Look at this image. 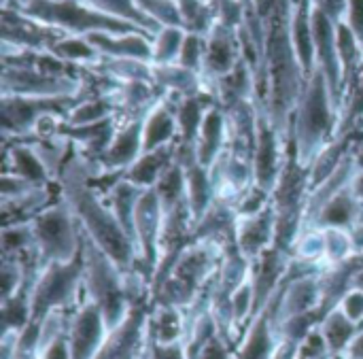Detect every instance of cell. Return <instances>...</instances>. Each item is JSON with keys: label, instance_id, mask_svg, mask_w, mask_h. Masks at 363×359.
Here are the masks:
<instances>
[{"label": "cell", "instance_id": "bcb514c9", "mask_svg": "<svg viewBox=\"0 0 363 359\" xmlns=\"http://www.w3.org/2000/svg\"><path fill=\"white\" fill-rule=\"evenodd\" d=\"M349 187H351V192H353L355 200L359 202V206H362V211H363V170H355V175H353V179H351V183H349Z\"/></svg>", "mask_w": 363, "mask_h": 359}, {"label": "cell", "instance_id": "44dd1931", "mask_svg": "<svg viewBox=\"0 0 363 359\" xmlns=\"http://www.w3.org/2000/svg\"><path fill=\"white\" fill-rule=\"evenodd\" d=\"M240 64V53L236 51V43L230 28L215 23V28L206 34V51H204V66L208 77L221 79L230 74Z\"/></svg>", "mask_w": 363, "mask_h": 359}, {"label": "cell", "instance_id": "2e32d148", "mask_svg": "<svg viewBox=\"0 0 363 359\" xmlns=\"http://www.w3.org/2000/svg\"><path fill=\"white\" fill-rule=\"evenodd\" d=\"M143 153V119H130L128 123L119 126L94 162V168L102 172H125Z\"/></svg>", "mask_w": 363, "mask_h": 359}, {"label": "cell", "instance_id": "f546056e", "mask_svg": "<svg viewBox=\"0 0 363 359\" xmlns=\"http://www.w3.org/2000/svg\"><path fill=\"white\" fill-rule=\"evenodd\" d=\"M155 194L162 202L164 213L177 209L179 204L187 202V192H185V168L179 160H174L166 172L160 177V181L155 183Z\"/></svg>", "mask_w": 363, "mask_h": 359}, {"label": "cell", "instance_id": "8992f818", "mask_svg": "<svg viewBox=\"0 0 363 359\" xmlns=\"http://www.w3.org/2000/svg\"><path fill=\"white\" fill-rule=\"evenodd\" d=\"M83 251L70 262L40 266L30 281L32 324H40L57 311H72L83 298Z\"/></svg>", "mask_w": 363, "mask_h": 359}, {"label": "cell", "instance_id": "484cf974", "mask_svg": "<svg viewBox=\"0 0 363 359\" xmlns=\"http://www.w3.org/2000/svg\"><path fill=\"white\" fill-rule=\"evenodd\" d=\"M319 330L323 334V341L328 345L330 358H345L347 349L351 347L353 338L362 330V326L353 324L338 306L332 309L319 324Z\"/></svg>", "mask_w": 363, "mask_h": 359}, {"label": "cell", "instance_id": "60d3db41", "mask_svg": "<svg viewBox=\"0 0 363 359\" xmlns=\"http://www.w3.org/2000/svg\"><path fill=\"white\" fill-rule=\"evenodd\" d=\"M338 309L357 326L363 328V292L362 289H349L342 300L338 302Z\"/></svg>", "mask_w": 363, "mask_h": 359}, {"label": "cell", "instance_id": "7402d4cb", "mask_svg": "<svg viewBox=\"0 0 363 359\" xmlns=\"http://www.w3.org/2000/svg\"><path fill=\"white\" fill-rule=\"evenodd\" d=\"M362 219V206H359V202L355 200L351 187L347 185L345 189H340L336 196H332V198L319 209V213L313 217L308 230H325V228L351 230V228L357 226ZM304 232H306V230H304Z\"/></svg>", "mask_w": 363, "mask_h": 359}, {"label": "cell", "instance_id": "4316f807", "mask_svg": "<svg viewBox=\"0 0 363 359\" xmlns=\"http://www.w3.org/2000/svg\"><path fill=\"white\" fill-rule=\"evenodd\" d=\"M145 189L123 181V177L108 189V194L104 196V200L108 202L111 211L115 213L117 221L121 223V228L128 232V236L134 241V211L138 204V198Z\"/></svg>", "mask_w": 363, "mask_h": 359}, {"label": "cell", "instance_id": "603a6c76", "mask_svg": "<svg viewBox=\"0 0 363 359\" xmlns=\"http://www.w3.org/2000/svg\"><path fill=\"white\" fill-rule=\"evenodd\" d=\"M172 143H179L177 113L168 104L157 102L143 117V153L168 147Z\"/></svg>", "mask_w": 363, "mask_h": 359}, {"label": "cell", "instance_id": "8fae6325", "mask_svg": "<svg viewBox=\"0 0 363 359\" xmlns=\"http://www.w3.org/2000/svg\"><path fill=\"white\" fill-rule=\"evenodd\" d=\"M281 289L274 294V298L251 319V324L245 328L242 336L238 338V345L234 347V359H277L279 353V328H277V309Z\"/></svg>", "mask_w": 363, "mask_h": 359}, {"label": "cell", "instance_id": "52a82bcc", "mask_svg": "<svg viewBox=\"0 0 363 359\" xmlns=\"http://www.w3.org/2000/svg\"><path fill=\"white\" fill-rule=\"evenodd\" d=\"M30 223L40 266L70 262L81 253V226L64 198L45 206Z\"/></svg>", "mask_w": 363, "mask_h": 359}, {"label": "cell", "instance_id": "277c9868", "mask_svg": "<svg viewBox=\"0 0 363 359\" xmlns=\"http://www.w3.org/2000/svg\"><path fill=\"white\" fill-rule=\"evenodd\" d=\"M83 251V296L89 298L104 315L108 332L115 330L130 313L132 302L125 287V275L108 260V255L81 230Z\"/></svg>", "mask_w": 363, "mask_h": 359}, {"label": "cell", "instance_id": "f1b7e54d", "mask_svg": "<svg viewBox=\"0 0 363 359\" xmlns=\"http://www.w3.org/2000/svg\"><path fill=\"white\" fill-rule=\"evenodd\" d=\"M85 4H89L91 9L100 11V13H106L111 17H117V19H123V21H130V23H136L138 28L147 30L149 34H157L162 28L138 6L136 0H83Z\"/></svg>", "mask_w": 363, "mask_h": 359}, {"label": "cell", "instance_id": "d6a6232c", "mask_svg": "<svg viewBox=\"0 0 363 359\" xmlns=\"http://www.w3.org/2000/svg\"><path fill=\"white\" fill-rule=\"evenodd\" d=\"M113 113H115V104L108 98H91V100H81L66 115L64 121L68 126H91L113 119Z\"/></svg>", "mask_w": 363, "mask_h": 359}, {"label": "cell", "instance_id": "30bf717a", "mask_svg": "<svg viewBox=\"0 0 363 359\" xmlns=\"http://www.w3.org/2000/svg\"><path fill=\"white\" fill-rule=\"evenodd\" d=\"M66 334L72 359H96L108 336V326L102 311L83 296L81 302L68 313Z\"/></svg>", "mask_w": 363, "mask_h": 359}, {"label": "cell", "instance_id": "c3c4849f", "mask_svg": "<svg viewBox=\"0 0 363 359\" xmlns=\"http://www.w3.org/2000/svg\"><path fill=\"white\" fill-rule=\"evenodd\" d=\"M351 289H362V292H363V264H362V268H359V270L355 272V277H353Z\"/></svg>", "mask_w": 363, "mask_h": 359}, {"label": "cell", "instance_id": "7c38bea8", "mask_svg": "<svg viewBox=\"0 0 363 359\" xmlns=\"http://www.w3.org/2000/svg\"><path fill=\"white\" fill-rule=\"evenodd\" d=\"M79 83L70 77L47 74L30 66L4 64L2 96H77Z\"/></svg>", "mask_w": 363, "mask_h": 359}, {"label": "cell", "instance_id": "3957f363", "mask_svg": "<svg viewBox=\"0 0 363 359\" xmlns=\"http://www.w3.org/2000/svg\"><path fill=\"white\" fill-rule=\"evenodd\" d=\"M336 136V102L323 70L317 68L311 79L304 81L291 128V140L300 164L311 168L317 155Z\"/></svg>", "mask_w": 363, "mask_h": 359}, {"label": "cell", "instance_id": "83f0119b", "mask_svg": "<svg viewBox=\"0 0 363 359\" xmlns=\"http://www.w3.org/2000/svg\"><path fill=\"white\" fill-rule=\"evenodd\" d=\"M208 106L211 104H204L200 94L183 96V100L174 109L177 123H179V143L189 145V147L196 145V138H198V132L202 128V121H204Z\"/></svg>", "mask_w": 363, "mask_h": 359}, {"label": "cell", "instance_id": "f35d334b", "mask_svg": "<svg viewBox=\"0 0 363 359\" xmlns=\"http://www.w3.org/2000/svg\"><path fill=\"white\" fill-rule=\"evenodd\" d=\"M204 51H206V38L202 34L187 32L177 64H181L183 68H189V70L198 72L204 66Z\"/></svg>", "mask_w": 363, "mask_h": 359}, {"label": "cell", "instance_id": "7dc6e473", "mask_svg": "<svg viewBox=\"0 0 363 359\" xmlns=\"http://www.w3.org/2000/svg\"><path fill=\"white\" fill-rule=\"evenodd\" d=\"M351 155H353V162H355V168L357 170H363V138L353 143V149H351Z\"/></svg>", "mask_w": 363, "mask_h": 359}, {"label": "cell", "instance_id": "74e56055", "mask_svg": "<svg viewBox=\"0 0 363 359\" xmlns=\"http://www.w3.org/2000/svg\"><path fill=\"white\" fill-rule=\"evenodd\" d=\"M136 2L160 28H183L177 0H136Z\"/></svg>", "mask_w": 363, "mask_h": 359}, {"label": "cell", "instance_id": "6da1fadb", "mask_svg": "<svg viewBox=\"0 0 363 359\" xmlns=\"http://www.w3.org/2000/svg\"><path fill=\"white\" fill-rule=\"evenodd\" d=\"M62 198L74 213L81 230L108 255V260L123 272H136L138 251L134 241L117 221L104 196H100L89 183V162L72 151L60 172Z\"/></svg>", "mask_w": 363, "mask_h": 359}, {"label": "cell", "instance_id": "f6af8a7d", "mask_svg": "<svg viewBox=\"0 0 363 359\" xmlns=\"http://www.w3.org/2000/svg\"><path fill=\"white\" fill-rule=\"evenodd\" d=\"M340 359H363V328L357 332V336L353 338L351 347L347 349L345 358Z\"/></svg>", "mask_w": 363, "mask_h": 359}, {"label": "cell", "instance_id": "e0dca14e", "mask_svg": "<svg viewBox=\"0 0 363 359\" xmlns=\"http://www.w3.org/2000/svg\"><path fill=\"white\" fill-rule=\"evenodd\" d=\"M228 145H230L228 113L223 106L211 104L206 115H204L202 128L198 132L196 145H194L196 160L204 168L213 170V166L219 162V158L228 151Z\"/></svg>", "mask_w": 363, "mask_h": 359}, {"label": "cell", "instance_id": "ba28073f", "mask_svg": "<svg viewBox=\"0 0 363 359\" xmlns=\"http://www.w3.org/2000/svg\"><path fill=\"white\" fill-rule=\"evenodd\" d=\"M77 96H2L4 138H19L36 132L43 119L62 117L79 104Z\"/></svg>", "mask_w": 363, "mask_h": 359}, {"label": "cell", "instance_id": "d6986e66", "mask_svg": "<svg viewBox=\"0 0 363 359\" xmlns=\"http://www.w3.org/2000/svg\"><path fill=\"white\" fill-rule=\"evenodd\" d=\"M151 34L132 32V34H108V32H94L85 38L102 53L113 60H138V62H153V43L149 40Z\"/></svg>", "mask_w": 363, "mask_h": 359}, {"label": "cell", "instance_id": "d4e9b609", "mask_svg": "<svg viewBox=\"0 0 363 359\" xmlns=\"http://www.w3.org/2000/svg\"><path fill=\"white\" fill-rule=\"evenodd\" d=\"M177 147H179V143H172L168 147L140 153V158L123 172V181H128L140 189L155 187V183L166 172V168L177 160Z\"/></svg>", "mask_w": 363, "mask_h": 359}, {"label": "cell", "instance_id": "ffe728a7", "mask_svg": "<svg viewBox=\"0 0 363 359\" xmlns=\"http://www.w3.org/2000/svg\"><path fill=\"white\" fill-rule=\"evenodd\" d=\"M4 172L15 175L32 185H51L55 181L53 172L40 158L38 149L30 143H17L4 151Z\"/></svg>", "mask_w": 363, "mask_h": 359}, {"label": "cell", "instance_id": "7a4b0ae2", "mask_svg": "<svg viewBox=\"0 0 363 359\" xmlns=\"http://www.w3.org/2000/svg\"><path fill=\"white\" fill-rule=\"evenodd\" d=\"M262 13L268 15V26L264 32V60L268 83L266 111L274 128L289 143V115L298 109L300 96L304 92L302 79L306 81V77L298 62L291 38V9L287 6V0H270L268 9H262Z\"/></svg>", "mask_w": 363, "mask_h": 359}, {"label": "cell", "instance_id": "7bdbcfd3", "mask_svg": "<svg viewBox=\"0 0 363 359\" xmlns=\"http://www.w3.org/2000/svg\"><path fill=\"white\" fill-rule=\"evenodd\" d=\"M347 26L353 30L357 40L363 47V0H349L347 2V13H345Z\"/></svg>", "mask_w": 363, "mask_h": 359}, {"label": "cell", "instance_id": "ee69618b", "mask_svg": "<svg viewBox=\"0 0 363 359\" xmlns=\"http://www.w3.org/2000/svg\"><path fill=\"white\" fill-rule=\"evenodd\" d=\"M347 2L349 0H313V4L317 9H321L323 13H328L336 23L342 21V17L347 13Z\"/></svg>", "mask_w": 363, "mask_h": 359}, {"label": "cell", "instance_id": "9c48e42d", "mask_svg": "<svg viewBox=\"0 0 363 359\" xmlns=\"http://www.w3.org/2000/svg\"><path fill=\"white\" fill-rule=\"evenodd\" d=\"M285 158H287V140L274 128L268 111L257 113V134H255V147H253L255 185L272 194L283 172Z\"/></svg>", "mask_w": 363, "mask_h": 359}, {"label": "cell", "instance_id": "5bb4252c", "mask_svg": "<svg viewBox=\"0 0 363 359\" xmlns=\"http://www.w3.org/2000/svg\"><path fill=\"white\" fill-rule=\"evenodd\" d=\"M62 34L64 32L49 28L32 17H26L11 6L2 9V40L6 47L13 45L21 51H49L60 38H64Z\"/></svg>", "mask_w": 363, "mask_h": 359}, {"label": "cell", "instance_id": "8d00e7d4", "mask_svg": "<svg viewBox=\"0 0 363 359\" xmlns=\"http://www.w3.org/2000/svg\"><path fill=\"white\" fill-rule=\"evenodd\" d=\"M185 34L183 28H162L153 36V64H177Z\"/></svg>", "mask_w": 363, "mask_h": 359}, {"label": "cell", "instance_id": "5b68a950", "mask_svg": "<svg viewBox=\"0 0 363 359\" xmlns=\"http://www.w3.org/2000/svg\"><path fill=\"white\" fill-rule=\"evenodd\" d=\"M15 11L49 28H55L60 32H72L81 36H87L94 32H108V34L145 32L149 34L136 23L117 19V17H111L106 13L91 9L83 0H17Z\"/></svg>", "mask_w": 363, "mask_h": 359}, {"label": "cell", "instance_id": "b9f144b4", "mask_svg": "<svg viewBox=\"0 0 363 359\" xmlns=\"http://www.w3.org/2000/svg\"><path fill=\"white\" fill-rule=\"evenodd\" d=\"M194 359H234V347L221 334L208 341Z\"/></svg>", "mask_w": 363, "mask_h": 359}, {"label": "cell", "instance_id": "4dcf8cb0", "mask_svg": "<svg viewBox=\"0 0 363 359\" xmlns=\"http://www.w3.org/2000/svg\"><path fill=\"white\" fill-rule=\"evenodd\" d=\"M153 83L185 96H194L200 89L198 72L183 68L181 64H153Z\"/></svg>", "mask_w": 363, "mask_h": 359}, {"label": "cell", "instance_id": "836d02e7", "mask_svg": "<svg viewBox=\"0 0 363 359\" xmlns=\"http://www.w3.org/2000/svg\"><path fill=\"white\" fill-rule=\"evenodd\" d=\"M177 4H179V11H181L185 32L204 36L215 28L213 9L204 0H177Z\"/></svg>", "mask_w": 363, "mask_h": 359}, {"label": "cell", "instance_id": "1f68e13d", "mask_svg": "<svg viewBox=\"0 0 363 359\" xmlns=\"http://www.w3.org/2000/svg\"><path fill=\"white\" fill-rule=\"evenodd\" d=\"M336 45H338V57H340V66H342V85L347 87L357 70V64L362 60V43L357 40V36L353 34V30L347 26V21H338L336 23Z\"/></svg>", "mask_w": 363, "mask_h": 359}, {"label": "cell", "instance_id": "9a60e30c", "mask_svg": "<svg viewBox=\"0 0 363 359\" xmlns=\"http://www.w3.org/2000/svg\"><path fill=\"white\" fill-rule=\"evenodd\" d=\"M294 258L274 245L266 249L255 262H251V283L255 289V315L274 298L279 287L285 283Z\"/></svg>", "mask_w": 363, "mask_h": 359}, {"label": "cell", "instance_id": "e575fe53", "mask_svg": "<svg viewBox=\"0 0 363 359\" xmlns=\"http://www.w3.org/2000/svg\"><path fill=\"white\" fill-rule=\"evenodd\" d=\"M49 53H53L55 57L64 60V62H98L102 57V53L85 38V36H64L60 38Z\"/></svg>", "mask_w": 363, "mask_h": 359}, {"label": "cell", "instance_id": "d590c367", "mask_svg": "<svg viewBox=\"0 0 363 359\" xmlns=\"http://www.w3.org/2000/svg\"><path fill=\"white\" fill-rule=\"evenodd\" d=\"M321 232H323V243H325V255H323V264L325 266L342 264V262H347V260H351L355 255L351 230L325 228Z\"/></svg>", "mask_w": 363, "mask_h": 359}, {"label": "cell", "instance_id": "4fadbf2b", "mask_svg": "<svg viewBox=\"0 0 363 359\" xmlns=\"http://www.w3.org/2000/svg\"><path fill=\"white\" fill-rule=\"evenodd\" d=\"M313 38H315V57H317V68L323 70L336 109L340 106V98L345 94V85H342V66H340V57H338V45H336V21L323 13L321 9H317L313 4Z\"/></svg>", "mask_w": 363, "mask_h": 359}, {"label": "cell", "instance_id": "cb8c5ba5", "mask_svg": "<svg viewBox=\"0 0 363 359\" xmlns=\"http://www.w3.org/2000/svg\"><path fill=\"white\" fill-rule=\"evenodd\" d=\"M187 311L168 304H151L147 334L160 345H177L185 341L187 334Z\"/></svg>", "mask_w": 363, "mask_h": 359}, {"label": "cell", "instance_id": "ab89813d", "mask_svg": "<svg viewBox=\"0 0 363 359\" xmlns=\"http://www.w3.org/2000/svg\"><path fill=\"white\" fill-rule=\"evenodd\" d=\"M242 21V4L238 0H217V23L234 30Z\"/></svg>", "mask_w": 363, "mask_h": 359}, {"label": "cell", "instance_id": "ac0fdd59", "mask_svg": "<svg viewBox=\"0 0 363 359\" xmlns=\"http://www.w3.org/2000/svg\"><path fill=\"white\" fill-rule=\"evenodd\" d=\"M274 209L272 204L255 217H238L236 221V247L249 260L255 262L266 249L274 245Z\"/></svg>", "mask_w": 363, "mask_h": 359}]
</instances>
